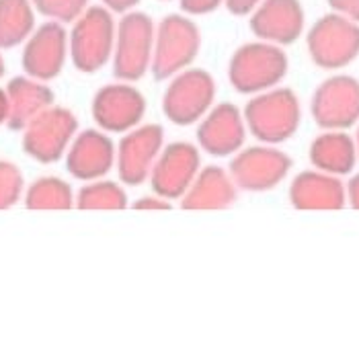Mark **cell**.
<instances>
[{"label": "cell", "mask_w": 359, "mask_h": 359, "mask_svg": "<svg viewBox=\"0 0 359 359\" xmlns=\"http://www.w3.org/2000/svg\"><path fill=\"white\" fill-rule=\"evenodd\" d=\"M115 41V25L109 8H84L70 35L72 62L81 72H97L109 60Z\"/></svg>", "instance_id": "cell-1"}, {"label": "cell", "mask_w": 359, "mask_h": 359, "mask_svg": "<svg viewBox=\"0 0 359 359\" xmlns=\"http://www.w3.org/2000/svg\"><path fill=\"white\" fill-rule=\"evenodd\" d=\"M154 52V23L146 13H128L115 33V76L138 81Z\"/></svg>", "instance_id": "cell-2"}, {"label": "cell", "mask_w": 359, "mask_h": 359, "mask_svg": "<svg viewBox=\"0 0 359 359\" xmlns=\"http://www.w3.org/2000/svg\"><path fill=\"white\" fill-rule=\"evenodd\" d=\"M245 117L255 138L263 142H283L294 136L300 123V105L292 90L279 88L252 99Z\"/></svg>", "instance_id": "cell-3"}, {"label": "cell", "mask_w": 359, "mask_h": 359, "mask_svg": "<svg viewBox=\"0 0 359 359\" xmlns=\"http://www.w3.org/2000/svg\"><path fill=\"white\" fill-rule=\"evenodd\" d=\"M199 52V31L194 21L181 15H168L158 25L152 52V72L158 81L189 66Z\"/></svg>", "instance_id": "cell-4"}, {"label": "cell", "mask_w": 359, "mask_h": 359, "mask_svg": "<svg viewBox=\"0 0 359 359\" xmlns=\"http://www.w3.org/2000/svg\"><path fill=\"white\" fill-rule=\"evenodd\" d=\"M308 50L320 68H341L359 54V25L343 15H327L310 29Z\"/></svg>", "instance_id": "cell-5"}, {"label": "cell", "mask_w": 359, "mask_h": 359, "mask_svg": "<svg viewBox=\"0 0 359 359\" xmlns=\"http://www.w3.org/2000/svg\"><path fill=\"white\" fill-rule=\"evenodd\" d=\"M287 57L267 43H247L230 62V83L241 93H257L273 86L285 76Z\"/></svg>", "instance_id": "cell-6"}, {"label": "cell", "mask_w": 359, "mask_h": 359, "mask_svg": "<svg viewBox=\"0 0 359 359\" xmlns=\"http://www.w3.org/2000/svg\"><path fill=\"white\" fill-rule=\"evenodd\" d=\"M76 117L64 107H48L25 126L23 148L39 163H55L76 132Z\"/></svg>", "instance_id": "cell-7"}, {"label": "cell", "mask_w": 359, "mask_h": 359, "mask_svg": "<svg viewBox=\"0 0 359 359\" xmlns=\"http://www.w3.org/2000/svg\"><path fill=\"white\" fill-rule=\"evenodd\" d=\"M216 95L214 79L203 70H187L175 79V83L166 88L165 107L166 117L177 126H189L197 121L208 107L212 105Z\"/></svg>", "instance_id": "cell-8"}, {"label": "cell", "mask_w": 359, "mask_h": 359, "mask_svg": "<svg viewBox=\"0 0 359 359\" xmlns=\"http://www.w3.org/2000/svg\"><path fill=\"white\" fill-rule=\"evenodd\" d=\"M312 115L320 128H349L359 119V83L351 76H334L312 99Z\"/></svg>", "instance_id": "cell-9"}, {"label": "cell", "mask_w": 359, "mask_h": 359, "mask_svg": "<svg viewBox=\"0 0 359 359\" xmlns=\"http://www.w3.org/2000/svg\"><path fill=\"white\" fill-rule=\"evenodd\" d=\"M199 168V154L187 142L170 144L152 166V189L163 199H177L187 194Z\"/></svg>", "instance_id": "cell-10"}, {"label": "cell", "mask_w": 359, "mask_h": 359, "mask_svg": "<svg viewBox=\"0 0 359 359\" xmlns=\"http://www.w3.org/2000/svg\"><path fill=\"white\" fill-rule=\"evenodd\" d=\"M146 111V99L128 84L103 86L93 101V117L107 132H128L138 126Z\"/></svg>", "instance_id": "cell-11"}, {"label": "cell", "mask_w": 359, "mask_h": 359, "mask_svg": "<svg viewBox=\"0 0 359 359\" xmlns=\"http://www.w3.org/2000/svg\"><path fill=\"white\" fill-rule=\"evenodd\" d=\"M290 166L292 161L279 150L249 148L232 161L230 172L238 187L249 191H265L276 187L287 175Z\"/></svg>", "instance_id": "cell-12"}, {"label": "cell", "mask_w": 359, "mask_h": 359, "mask_svg": "<svg viewBox=\"0 0 359 359\" xmlns=\"http://www.w3.org/2000/svg\"><path fill=\"white\" fill-rule=\"evenodd\" d=\"M68 37L64 27L57 21L43 23L37 31L29 35L25 52H23V68L29 76L37 81H52L60 74L66 60Z\"/></svg>", "instance_id": "cell-13"}, {"label": "cell", "mask_w": 359, "mask_h": 359, "mask_svg": "<svg viewBox=\"0 0 359 359\" xmlns=\"http://www.w3.org/2000/svg\"><path fill=\"white\" fill-rule=\"evenodd\" d=\"M163 146V128L161 126H142L128 134L119 144L117 166L119 177L128 185H140L152 170Z\"/></svg>", "instance_id": "cell-14"}, {"label": "cell", "mask_w": 359, "mask_h": 359, "mask_svg": "<svg viewBox=\"0 0 359 359\" xmlns=\"http://www.w3.org/2000/svg\"><path fill=\"white\" fill-rule=\"evenodd\" d=\"M250 29L261 39L294 43L304 29L300 0H263L250 19Z\"/></svg>", "instance_id": "cell-15"}, {"label": "cell", "mask_w": 359, "mask_h": 359, "mask_svg": "<svg viewBox=\"0 0 359 359\" xmlns=\"http://www.w3.org/2000/svg\"><path fill=\"white\" fill-rule=\"evenodd\" d=\"M197 140L201 148L214 156H226L236 152L245 142V126L241 119V111L230 103L218 105L201 123Z\"/></svg>", "instance_id": "cell-16"}, {"label": "cell", "mask_w": 359, "mask_h": 359, "mask_svg": "<svg viewBox=\"0 0 359 359\" xmlns=\"http://www.w3.org/2000/svg\"><path fill=\"white\" fill-rule=\"evenodd\" d=\"M115 158L113 142L105 134L86 130L74 140L68 154V170L81 181H93L109 172Z\"/></svg>", "instance_id": "cell-17"}, {"label": "cell", "mask_w": 359, "mask_h": 359, "mask_svg": "<svg viewBox=\"0 0 359 359\" xmlns=\"http://www.w3.org/2000/svg\"><path fill=\"white\" fill-rule=\"evenodd\" d=\"M6 95H8L6 123L11 130H25V126L35 115L52 107L54 103V93L46 84L29 81L23 76H17L8 83Z\"/></svg>", "instance_id": "cell-18"}, {"label": "cell", "mask_w": 359, "mask_h": 359, "mask_svg": "<svg viewBox=\"0 0 359 359\" xmlns=\"http://www.w3.org/2000/svg\"><path fill=\"white\" fill-rule=\"evenodd\" d=\"M290 199L300 210H339L345 203V189L329 175L302 172L292 183Z\"/></svg>", "instance_id": "cell-19"}, {"label": "cell", "mask_w": 359, "mask_h": 359, "mask_svg": "<svg viewBox=\"0 0 359 359\" xmlns=\"http://www.w3.org/2000/svg\"><path fill=\"white\" fill-rule=\"evenodd\" d=\"M236 199L234 185L220 166H208L187 189L183 208L187 210H222Z\"/></svg>", "instance_id": "cell-20"}, {"label": "cell", "mask_w": 359, "mask_h": 359, "mask_svg": "<svg viewBox=\"0 0 359 359\" xmlns=\"http://www.w3.org/2000/svg\"><path fill=\"white\" fill-rule=\"evenodd\" d=\"M310 161L320 170L345 175L355 165V146L347 134H323L312 142Z\"/></svg>", "instance_id": "cell-21"}, {"label": "cell", "mask_w": 359, "mask_h": 359, "mask_svg": "<svg viewBox=\"0 0 359 359\" xmlns=\"http://www.w3.org/2000/svg\"><path fill=\"white\" fill-rule=\"evenodd\" d=\"M35 27L31 0H0V48H15L25 41Z\"/></svg>", "instance_id": "cell-22"}, {"label": "cell", "mask_w": 359, "mask_h": 359, "mask_svg": "<svg viewBox=\"0 0 359 359\" xmlns=\"http://www.w3.org/2000/svg\"><path fill=\"white\" fill-rule=\"evenodd\" d=\"M72 199L68 183L55 177H43L29 187L25 203L31 210H68L72 208Z\"/></svg>", "instance_id": "cell-23"}, {"label": "cell", "mask_w": 359, "mask_h": 359, "mask_svg": "<svg viewBox=\"0 0 359 359\" xmlns=\"http://www.w3.org/2000/svg\"><path fill=\"white\" fill-rule=\"evenodd\" d=\"M126 203V191L111 181L86 185L79 194V208L83 210H121Z\"/></svg>", "instance_id": "cell-24"}, {"label": "cell", "mask_w": 359, "mask_h": 359, "mask_svg": "<svg viewBox=\"0 0 359 359\" xmlns=\"http://www.w3.org/2000/svg\"><path fill=\"white\" fill-rule=\"evenodd\" d=\"M31 2L37 13L57 23L76 21L88 4V0H31Z\"/></svg>", "instance_id": "cell-25"}, {"label": "cell", "mask_w": 359, "mask_h": 359, "mask_svg": "<svg viewBox=\"0 0 359 359\" xmlns=\"http://www.w3.org/2000/svg\"><path fill=\"white\" fill-rule=\"evenodd\" d=\"M23 191V175L11 163L0 161V210L15 205Z\"/></svg>", "instance_id": "cell-26"}, {"label": "cell", "mask_w": 359, "mask_h": 359, "mask_svg": "<svg viewBox=\"0 0 359 359\" xmlns=\"http://www.w3.org/2000/svg\"><path fill=\"white\" fill-rule=\"evenodd\" d=\"M224 0H181V8L189 15H208L216 11Z\"/></svg>", "instance_id": "cell-27"}, {"label": "cell", "mask_w": 359, "mask_h": 359, "mask_svg": "<svg viewBox=\"0 0 359 359\" xmlns=\"http://www.w3.org/2000/svg\"><path fill=\"white\" fill-rule=\"evenodd\" d=\"M329 4L343 17L359 21V0H329Z\"/></svg>", "instance_id": "cell-28"}, {"label": "cell", "mask_w": 359, "mask_h": 359, "mask_svg": "<svg viewBox=\"0 0 359 359\" xmlns=\"http://www.w3.org/2000/svg\"><path fill=\"white\" fill-rule=\"evenodd\" d=\"M257 4H261V0H226V6L232 15H249L250 11L257 8Z\"/></svg>", "instance_id": "cell-29"}, {"label": "cell", "mask_w": 359, "mask_h": 359, "mask_svg": "<svg viewBox=\"0 0 359 359\" xmlns=\"http://www.w3.org/2000/svg\"><path fill=\"white\" fill-rule=\"evenodd\" d=\"M109 11L113 13H128L130 8H134L140 0H101Z\"/></svg>", "instance_id": "cell-30"}, {"label": "cell", "mask_w": 359, "mask_h": 359, "mask_svg": "<svg viewBox=\"0 0 359 359\" xmlns=\"http://www.w3.org/2000/svg\"><path fill=\"white\" fill-rule=\"evenodd\" d=\"M136 210H168V203L158 197H144L136 203Z\"/></svg>", "instance_id": "cell-31"}, {"label": "cell", "mask_w": 359, "mask_h": 359, "mask_svg": "<svg viewBox=\"0 0 359 359\" xmlns=\"http://www.w3.org/2000/svg\"><path fill=\"white\" fill-rule=\"evenodd\" d=\"M349 199H351V205L359 210V175L353 177L349 183Z\"/></svg>", "instance_id": "cell-32"}, {"label": "cell", "mask_w": 359, "mask_h": 359, "mask_svg": "<svg viewBox=\"0 0 359 359\" xmlns=\"http://www.w3.org/2000/svg\"><path fill=\"white\" fill-rule=\"evenodd\" d=\"M8 119V95L6 90L0 88V123H4Z\"/></svg>", "instance_id": "cell-33"}, {"label": "cell", "mask_w": 359, "mask_h": 359, "mask_svg": "<svg viewBox=\"0 0 359 359\" xmlns=\"http://www.w3.org/2000/svg\"><path fill=\"white\" fill-rule=\"evenodd\" d=\"M4 74V62H2V55H0V76Z\"/></svg>", "instance_id": "cell-34"}, {"label": "cell", "mask_w": 359, "mask_h": 359, "mask_svg": "<svg viewBox=\"0 0 359 359\" xmlns=\"http://www.w3.org/2000/svg\"><path fill=\"white\" fill-rule=\"evenodd\" d=\"M358 146H359V132H358Z\"/></svg>", "instance_id": "cell-35"}]
</instances>
